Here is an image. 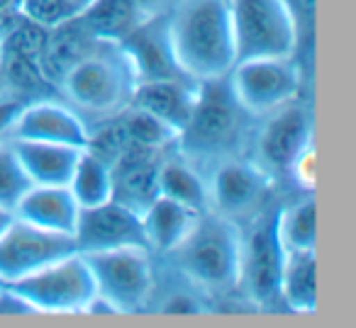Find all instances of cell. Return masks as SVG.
Segmentation results:
<instances>
[{
  "label": "cell",
  "instance_id": "obj_1",
  "mask_svg": "<svg viewBox=\"0 0 356 328\" xmlns=\"http://www.w3.org/2000/svg\"><path fill=\"white\" fill-rule=\"evenodd\" d=\"M259 119L239 105L227 76L200 83L198 100L186 127L178 132L176 151L208 173L227 158L249 156Z\"/></svg>",
  "mask_w": 356,
  "mask_h": 328
},
{
  "label": "cell",
  "instance_id": "obj_2",
  "mask_svg": "<svg viewBox=\"0 0 356 328\" xmlns=\"http://www.w3.org/2000/svg\"><path fill=\"white\" fill-rule=\"evenodd\" d=\"M166 22L176 61L191 80L225 78L237 64L227 0H181Z\"/></svg>",
  "mask_w": 356,
  "mask_h": 328
},
{
  "label": "cell",
  "instance_id": "obj_3",
  "mask_svg": "<svg viewBox=\"0 0 356 328\" xmlns=\"http://www.w3.org/2000/svg\"><path fill=\"white\" fill-rule=\"evenodd\" d=\"M159 260L198 284L215 304L239 297V224L215 212H203L184 241Z\"/></svg>",
  "mask_w": 356,
  "mask_h": 328
},
{
  "label": "cell",
  "instance_id": "obj_4",
  "mask_svg": "<svg viewBox=\"0 0 356 328\" xmlns=\"http://www.w3.org/2000/svg\"><path fill=\"white\" fill-rule=\"evenodd\" d=\"M137 76L120 44L100 42L56 85V98L74 107L88 124L118 117L129 105Z\"/></svg>",
  "mask_w": 356,
  "mask_h": 328
},
{
  "label": "cell",
  "instance_id": "obj_5",
  "mask_svg": "<svg viewBox=\"0 0 356 328\" xmlns=\"http://www.w3.org/2000/svg\"><path fill=\"white\" fill-rule=\"evenodd\" d=\"M278 200L239 224V297L254 309L281 307L278 304V279H281L286 248L276 231Z\"/></svg>",
  "mask_w": 356,
  "mask_h": 328
},
{
  "label": "cell",
  "instance_id": "obj_6",
  "mask_svg": "<svg viewBox=\"0 0 356 328\" xmlns=\"http://www.w3.org/2000/svg\"><path fill=\"white\" fill-rule=\"evenodd\" d=\"M229 88L252 117L261 119L278 107L302 98L310 85V74L296 56L237 61L227 74Z\"/></svg>",
  "mask_w": 356,
  "mask_h": 328
},
{
  "label": "cell",
  "instance_id": "obj_7",
  "mask_svg": "<svg viewBox=\"0 0 356 328\" xmlns=\"http://www.w3.org/2000/svg\"><path fill=\"white\" fill-rule=\"evenodd\" d=\"M93 275L95 294L115 313H144L154 287V255L147 248H115L81 253Z\"/></svg>",
  "mask_w": 356,
  "mask_h": 328
},
{
  "label": "cell",
  "instance_id": "obj_8",
  "mask_svg": "<svg viewBox=\"0 0 356 328\" xmlns=\"http://www.w3.org/2000/svg\"><path fill=\"white\" fill-rule=\"evenodd\" d=\"M234 59L296 56L298 37L281 0H227Z\"/></svg>",
  "mask_w": 356,
  "mask_h": 328
},
{
  "label": "cell",
  "instance_id": "obj_9",
  "mask_svg": "<svg viewBox=\"0 0 356 328\" xmlns=\"http://www.w3.org/2000/svg\"><path fill=\"white\" fill-rule=\"evenodd\" d=\"M312 129H315V119H312L310 103L302 98L293 100L259 119L249 158L271 178L273 185H283L296 156L307 144L315 141Z\"/></svg>",
  "mask_w": 356,
  "mask_h": 328
},
{
  "label": "cell",
  "instance_id": "obj_10",
  "mask_svg": "<svg viewBox=\"0 0 356 328\" xmlns=\"http://www.w3.org/2000/svg\"><path fill=\"white\" fill-rule=\"evenodd\" d=\"M13 284L35 313H86L95 297V282L81 253H71Z\"/></svg>",
  "mask_w": 356,
  "mask_h": 328
},
{
  "label": "cell",
  "instance_id": "obj_11",
  "mask_svg": "<svg viewBox=\"0 0 356 328\" xmlns=\"http://www.w3.org/2000/svg\"><path fill=\"white\" fill-rule=\"evenodd\" d=\"M273 180L249 156L227 158L208 171L210 212L242 224L276 200Z\"/></svg>",
  "mask_w": 356,
  "mask_h": 328
},
{
  "label": "cell",
  "instance_id": "obj_12",
  "mask_svg": "<svg viewBox=\"0 0 356 328\" xmlns=\"http://www.w3.org/2000/svg\"><path fill=\"white\" fill-rule=\"evenodd\" d=\"M71 253H79L74 236L37 229L15 216L0 236V282H17Z\"/></svg>",
  "mask_w": 356,
  "mask_h": 328
},
{
  "label": "cell",
  "instance_id": "obj_13",
  "mask_svg": "<svg viewBox=\"0 0 356 328\" xmlns=\"http://www.w3.org/2000/svg\"><path fill=\"white\" fill-rule=\"evenodd\" d=\"M74 243L79 253H100L115 248H147L142 214L108 200L103 205L83 207L76 221ZM149 250V248H147Z\"/></svg>",
  "mask_w": 356,
  "mask_h": 328
},
{
  "label": "cell",
  "instance_id": "obj_14",
  "mask_svg": "<svg viewBox=\"0 0 356 328\" xmlns=\"http://www.w3.org/2000/svg\"><path fill=\"white\" fill-rule=\"evenodd\" d=\"M8 139L25 141H47L61 146L86 148L88 141V122L56 95L37 98L17 110L10 124Z\"/></svg>",
  "mask_w": 356,
  "mask_h": 328
},
{
  "label": "cell",
  "instance_id": "obj_15",
  "mask_svg": "<svg viewBox=\"0 0 356 328\" xmlns=\"http://www.w3.org/2000/svg\"><path fill=\"white\" fill-rule=\"evenodd\" d=\"M120 46L132 64L137 83L139 80H191L173 54L166 12L149 15L127 40L120 42Z\"/></svg>",
  "mask_w": 356,
  "mask_h": 328
},
{
  "label": "cell",
  "instance_id": "obj_16",
  "mask_svg": "<svg viewBox=\"0 0 356 328\" xmlns=\"http://www.w3.org/2000/svg\"><path fill=\"white\" fill-rule=\"evenodd\" d=\"M166 151H154L129 141L127 148L113 163V195L118 205L144 214L159 197V163Z\"/></svg>",
  "mask_w": 356,
  "mask_h": 328
},
{
  "label": "cell",
  "instance_id": "obj_17",
  "mask_svg": "<svg viewBox=\"0 0 356 328\" xmlns=\"http://www.w3.org/2000/svg\"><path fill=\"white\" fill-rule=\"evenodd\" d=\"M79 212L81 207L69 185H32L15 207L20 221L66 236H74Z\"/></svg>",
  "mask_w": 356,
  "mask_h": 328
},
{
  "label": "cell",
  "instance_id": "obj_18",
  "mask_svg": "<svg viewBox=\"0 0 356 328\" xmlns=\"http://www.w3.org/2000/svg\"><path fill=\"white\" fill-rule=\"evenodd\" d=\"M98 44L100 42L86 30V25L81 22L79 15L61 22V25L51 27V30L47 32L44 49H42V56H40V71L54 93H56V85L61 83V78H64L81 59H86Z\"/></svg>",
  "mask_w": 356,
  "mask_h": 328
},
{
  "label": "cell",
  "instance_id": "obj_19",
  "mask_svg": "<svg viewBox=\"0 0 356 328\" xmlns=\"http://www.w3.org/2000/svg\"><path fill=\"white\" fill-rule=\"evenodd\" d=\"M200 83L193 80H139L129 105L147 110L154 117L163 119L176 132L186 127L198 100Z\"/></svg>",
  "mask_w": 356,
  "mask_h": 328
},
{
  "label": "cell",
  "instance_id": "obj_20",
  "mask_svg": "<svg viewBox=\"0 0 356 328\" xmlns=\"http://www.w3.org/2000/svg\"><path fill=\"white\" fill-rule=\"evenodd\" d=\"M159 195L188 207L198 214L210 212L208 173L193 166L176 148H168L159 163Z\"/></svg>",
  "mask_w": 356,
  "mask_h": 328
},
{
  "label": "cell",
  "instance_id": "obj_21",
  "mask_svg": "<svg viewBox=\"0 0 356 328\" xmlns=\"http://www.w3.org/2000/svg\"><path fill=\"white\" fill-rule=\"evenodd\" d=\"M8 141L15 148L32 185H69L76 161L83 151L61 144L25 141V139H8Z\"/></svg>",
  "mask_w": 356,
  "mask_h": 328
},
{
  "label": "cell",
  "instance_id": "obj_22",
  "mask_svg": "<svg viewBox=\"0 0 356 328\" xmlns=\"http://www.w3.org/2000/svg\"><path fill=\"white\" fill-rule=\"evenodd\" d=\"M198 216H200L198 212L159 195L142 214L149 253H152L154 258L168 255L181 241H184V236L188 234L191 226L195 224Z\"/></svg>",
  "mask_w": 356,
  "mask_h": 328
},
{
  "label": "cell",
  "instance_id": "obj_23",
  "mask_svg": "<svg viewBox=\"0 0 356 328\" xmlns=\"http://www.w3.org/2000/svg\"><path fill=\"white\" fill-rule=\"evenodd\" d=\"M79 17L98 42L120 44L147 20L149 12L137 0H90Z\"/></svg>",
  "mask_w": 356,
  "mask_h": 328
},
{
  "label": "cell",
  "instance_id": "obj_24",
  "mask_svg": "<svg viewBox=\"0 0 356 328\" xmlns=\"http://www.w3.org/2000/svg\"><path fill=\"white\" fill-rule=\"evenodd\" d=\"M317 255L315 250H286L278 279V304L291 313L317 311Z\"/></svg>",
  "mask_w": 356,
  "mask_h": 328
},
{
  "label": "cell",
  "instance_id": "obj_25",
  "mask_svg": "<svg viewBox=\"0 0 356 328\" xmlns=\"http://www.w3.org/2000/svg\"><path fill=\"white\" fill-rule=\"evenodd\" d=\"M315 192H298L291 202H281L276 231L286 250H315Z\"/></svg>",
  "mask_w": 356,
  "mask_h": 328
},
{
  "label": "cell",
  "instance_id": "obj_26",
  "mask_svg": "<svg viewBox=\"0 0 356 328\" xmlns=\"http://www.w3.org/2000/svg\"><path fill=\"white\" fill-rule=\"evenodd\" d=\"M69 190L81 209L103 205L113 195V171H110L108 163L83 148L79 161H76L74 173H71Z\"/></svg>",
  "mask_w": 356,
  "mask_h": 328
},
{
  "label": "cell",
  "instance_id": "obj_27",
  "mask_svg": "<svg viewBox=\"0 0 356 328\" xmlns=\"http://www.w3.org/2000/svg\"><path fill=\"white\" fill-rule=\"evenodd\" d=\"M118 122L122 124L129 141L137 144V146L154 148V151H168V148L176 146V139H178L176 129L168 127L163 119L154 117L147 110L127 105V107L118 114Z\"/></svg>",
  "mask_w": 356,
  "mask_h": 328
},
{
  "label": "cell",
  "instance_id": "obj_28",
  "mask_svg": "<svg viewBox=\"0 0 356 328\" xmlns=\"http://www.w3.org/2000/svg\"><path fill=\"white\" fill-rule=\"evenodd\" d=\"M32 187V180L27 178L20 158L10 141L0 144V207L15 212L17 202L25 197V192Z\"/></svg>",
  "mask_w": 356,
  "mask_h": 328
},
{
  "label": "cell",
  "instance_id": "obj_29",
  "mask_svg": "<svg viewBox=\"0 0 356 328\" xmlns=\"http://www.w3.org/2000/svg\"><path fill=\"white\" fill-rule=\"evenodd\" d=\"M296 27V59L312 76V46H315V0H281Z\"/></svg>",
  "mask_w": 356,
  "mask_h": 328
},
{
  "label": "cell",
  "instance_id": "obj_30",
  "mask_svg": "<svg viewBox=\"0 0 356 328\" xmlns=\"http://www.w3.org/2000/svg\"><path fill=\"white\" fill-rule=\"evenodd\" d=\"M17 12L35 25L51 30V27L61 25V22L71 20L81 12V8L74 0H20Z\"/></svg>",
  "mask_w": 356,
  "mask_h": 328
},
{
  "label": "cell",
  "instance_id": "obj_31",
  "mask_svg": "<svg viewBox=\"0 0 356 328\" xmlns=\"http://www.w3.org/2000/svg\"><path fill=\"white\" fill-rule=\"evenodd\" d=\"M286 182H291L298 192H315V141L296 156L288 168Z\"/></svg>",
  "mask_w": 356,
  "mask_h": 328
},
{
  "label": "cell",
  "instance_id": "obj_32",
  "mask_svg": "<svg viewBox=\"0 0 356 328\" xmlns=\"http://www.w3.org/2000/svg\"><path fill=\"white\" fill-rule=\"evenodd\" d=\"M32 304L13 284L0 282V316H32Z\"/></svg>",
  "mask_w": 356,
  "mask_h": 328
},
{
  "label": "cell",
  "instance_id": "obj_33",
  "mask_svg": "<svg viewBox=\"0 0 356 328\" xmlns=\"http://www.w3.org/2000/svg\"><path fill=\"white\" fill-rule=\"evenodd\" d=\"M22 105H25V103H17V100L3 98V95H0V144L8 141L10 124H13V119H15L17 110H20Z\"/></svg>",
  "mask_w": 356,
  "mask_h": 328
},
{
  "label": "cell",
  "instance_id": "obj_34",
  "mask_svg": "<svg viewBox=\"0 0 356 328\" xmlns=\"http://www.w3.org/2000/svg\"><path fill=\"white\" fill-rule=\"evenodd\" d=\"M137 3L149 12V15H156V12H168L173 6H178L181 0H137Z\"/></svg>",
  "mask_w": 356,
  "mask_h": 328
},
{
  "label": "cell",
  "instance_id": "obj_35",
  "mask_svg": "<svg viewBox=\"0 0 356 328\" xmlns=\"http://www.w3.org/2000/svg\"><path fill=\"white\" fill-rule=\"evenodd\" d=\"M13 221H15V212H10V209H3V207H0V236L6 234V231H8V226H10Z\"/></svg>",
  "mask_w": 356,
  "mask_h": 328
},
{
  "label": "cell",
  "instance_id": "obj_36",
  "mask_svg": "<svg viewBox=\"0 0 356 328\" xmlns=\"http://www.w3.org/2000/svg\"><path fill=\"white\" fill-rule=\"evenodd\" d=\"M17 6H20V0H0V15L17 12Z\"/></svg>",
  "mask_w": 356,
  "mask_h": 328
},
{
  "label": "cell",
  "instance_id": "obj_37",
  "mask_svg": "<svg viewBox=\"0 0 356 328\" xmlns=\"http://www.w3.org/2000/svg\"><path fill=\"white\" fill-rule=\"evenodd\" d=\"M74 3H76V6H79V8H81V10H83V8H86V6H88L90 0H74Z\"/></svg>",
  "mask_w": 356,
  "mask_h": 328
}]
</instances>
